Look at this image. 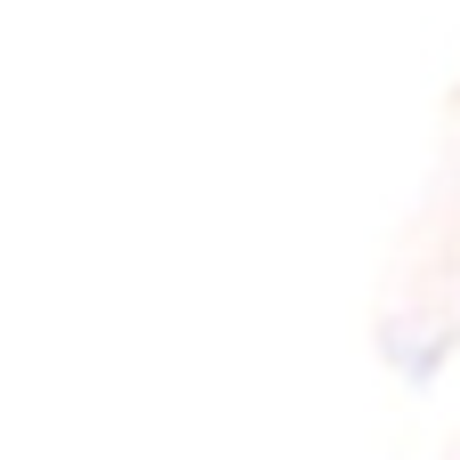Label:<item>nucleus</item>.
<instances>
[]
</instances>
